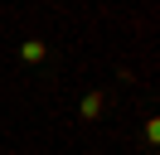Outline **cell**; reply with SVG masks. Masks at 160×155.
<instances>
[{"instance_id":"cell-1","label":"cell","mask_w":160,"mask_h":155,"mask_svg":"<svg viewBox=\"0 0 160 155\" xmlns=\"http://www.w3.org/2000/svg\"><path fill=\"white\" fill-rule=\"evenodd\" d=\"M20 53H24V58H29V63H39V58H44V44H39V39H29V44H24V48H20Z\"/></svg>"},{"instance_id":"cell-2","label":"cell","mask_w":160,"mask_h":155,"mask_svg":"<svg viewBox=\"0 0 160 155\" xmlns=\"http://www.w3.org/2000/svg\"><path fill=\"white\" fill-rule=\"evenodd\" d=\"M97 112H102V97H97V92L82 97V116H97Z\"/></svg>"}]
</instances>
